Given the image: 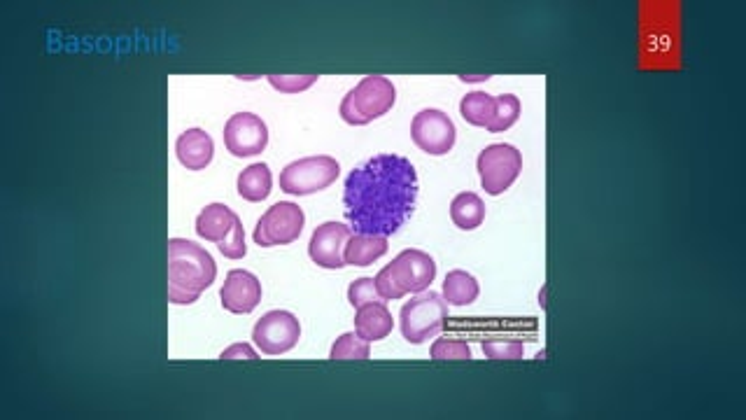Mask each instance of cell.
Returning a JSON list of instances; mask_svg holds the SVG:
<instances>
[{"mask_svg": "<svg viewBox=\"0 0 746 420\" xmlns=\"http://www.w3.org/2000/svg\"><path fill=\"white\" fill-rule=\"evenodd\" d=\"M353 229L341 222H325L313 231L308 243V255L322 269H341L346 266V245Z\"/></svg>", "mask_w": 746, "mask_h": 420, "instance_id": "12", "label": "cell"}, {"mask_svg": "<svg viewBox=\"0 0 746 420\" xmlns=\"http://www.w3.org/2000/svg\"><path fill=\"white\" fill-rule=\"evenodd\" d=\"M217 248H220V252L227 259H243L245 255H248V248H245V229H243L241 217L236 220L234 229H231V234L224 238L222 243H217Z\"/></svg>", "mask_w": 746, "mask_h": 420, "instance_id": "27", "label": "cell"}, {"mask_svg": "<svg viewBox=\"0 0 746 420\" xmlns=\"http://www.w3.org/2000/svg\"><path fill=\"white\" fill-rule=\"evenodd\" d=\"M476 166L485 192L490 196H499L518 180L520 171H523V154L506 143L490 145L478 154Z\"/></svg>", "mask_w": 746, "mask_h": 420, "instance_id": "7", "label": "cell"}, {"mask_svg": "<svg viewBox=\"0 0 746 420\" xmlns=\"http://www.w3.org/2000/svg\"><path fill=\"white\" fill-rule=\"evenodd\" d=\"M446 320H448L446 299H443L441 294L427 292V290L420 292L418 297L408 301V304H404L399 315L401 334H404L406 341L415 343V346L434 339V336L443 329V325H446Z\"/></svg>", "mask_w": 746, "mask_h": 420, "instance_id": "5", "label": "cell"}, {"mask_svg": "<svg viewBox=\"0 0 746 420\" xmlns=\"http://www.w3.org/2000/svg\"><path fill=\"white\" fill-rule=\"evenodd\" d=\"M301 322L290 311H271L257 320L252 341L264 355H283L299 343Z\"/></svg>", "mask_w": 746, "mask_h": 420, "instance_id": "9", "label": "cell"}, {"mask_svg": "<svg viewBox=\"0 0 746 420\" xmlns=\"http://www.w3.org/2000/svg\"><path fill=\"white\" fill-rule=\"evenodd\" d=\"M266 80L271 82V87L285 94H299V91L311 89L318 82V75H269Z\"/></svg>", "mask_w": 746, "mask_h": 420, "instance_id": "26", "label": "cell"}, {"mask_svg": "<svg viewBox=\"0 0 746 420\" xmlns=\"http://www.w3.org/2000/svg\"><path fill=\"white\" fill-rule=\"evenodd\" d=\"M348 299L350 304L360 308L362 304H371V301H383L380 297L378 287H376V278H360L350 285L348 290Z\"/></svg>", "mask_w": 746, "mask_h": 420, "instance_id": "28", "label": "cell"}, {"mask_svg": "<svg viewBox=\"0 0 746 420\" xmlns=\"http://www.w3.org/2000/svg\"><path fill=\"white\" fill-rule=\"evenodd\" d=\"M394 101H397V89L392 80L383 75H369L343 98L341 117L343 122L353 126L371 124L373 119L387 115L394 108Z\"/></svg>", "mask_w": 746, "mask_h": 420, "instance_id": "4", "label": "cell"}, {"mask_svg": "<svg viewBox=\"0 0 746 420\" xmlns=\"http://www.w3.org/2000/svg\"><path fill=\"white\" fill-rule=\"evenodd\" d=\"M371 353L369 341H364L357 332H348L341 334L336 343L332 346V353H329V360H367Z\"/></svg>", "mask_w": 746, "mask_h": 420, "instance_id": "22", "label": "cell"}, {"mask_svg": "<svg viewBox=\"0 0 746 420\" xmlns=\"http://www.w3.org/2000/svg\"><path fill=\"white\" fill-rule=\"evenodd\" d=\"M450 220L464 231L481 227L485 220V203L481 196L474 192L457 194L453 203H450Z\"/></svg>", "mask_w": 746, "mask_h": 420, "instance_id": "18", "label": "cell"}, {"mask_svg": "<svg viewBox=\"0 0 746 420\" xmlns=\"http://www.w3.org/2000/svg\"><path fill=\"white\" fill-rule=\"evenodd\" d=\"M432 360H471V348L464 339H439L429 348Z\"/></svg>", "mask_w": 746, "mask_h": 420, "instance_id": "25", "label": "cell"}, {"mask_svg": "<svg viewBox=\"0 0 746 420\" xmlns=\"http://www.w3.org/2000/svg\"><path fill=\"white\" fill-rule=\"evenodd\" d=\"M418 173L406 157L378 154L350 171L343 187L346 220L357 234L392 236L413 215Z\"/></svg>", "mask_w": 746, "mask_h": 420, "instance_id": "1", "label": "cell"}, {"mask_svg": "<svg viewBox=\"0 0 746 420\" xmlns=\"http://www.w3.org/2000/svg\"><path fill=\"white\" fill-rule=\"evenodd\" d=\"M224 145L234 157H255L269 145V129H266L262 117L252 115V112H236L224 124Z\"/></svg>", "mask_w": 746, "mask_h": 420, "instance_id": "11", "label": "cell"}, {"mask_svg": "<svg viewBox=\"0 0 746 420\" xmlns=\"http://www.w3.org/2000/svg\"><path fill=\"white\" fill-rule=\"evenodd\" d=\"M238 215L224 203H210L196 217V234L210 243H222L231 234Z\"/></svg>", "mask_w": 746, "mask_h": 420, "instance_id": "16", "label": "cell"}, {"mask_svg": "<svg viewBox=\"0 0 746 420\" xmlns=\"http://www.w3.org/2000/svg\"><path fill=\"white\" fill-rule=\"evenodd\" d=\"M387 252V236L353 234L346 245V264L369 266Z\"/></svg>", "mask_w": 746, "mask_h": 420, "instance_id": "17", "label": "cell"}, {"mask_svg": "<svg viewBox=\"0 0 746 420\" xmlns=\"http://www.w3.org/2000/svg\"><path fill=\"white\" fill-rule=\"evenodd\" d=\"M483 353L490 360H520L525 353L523 341L518 339H485L483 341Z\"/></svg>", "mask_w": 746, "mask_h": 420, "instance_id": "24", "label": "cell"}, {"mask_svg": "<svg viewBox=\"0 0 746 420\" xmlns=\"http://www.w3.org/2000/svg\"><path fill=\"white\" fill-rule=\"evenodd\" d=\"M341 173L339 161L334 157H306L299 161H292L290 166L283 168L280 173V189L292 196H308L315 192H322L332 182H336Z\"/></svg>", "mask_w": 746, "mask_h": 420, "instance_id": "6", "label": "cell"}, {"mask_svg": "<svg viewBox=\"0 0 746 420\" xmlns=\"http://www.w3.org/2000/svg\"><path fill=\"white\" fill-rule=\"evenodd\" d=\"M478 294H481L478 280L467 271L455 269L443 280V299H446V304L469 306L478 299Z\"/></svg>", "mask_w": 746, "mask_h": 420, "instance_id": "20", "label": "cell"}, {"mask_svg": "<svg viewBox=\"0 0 746 420\" xmlns=\"http://www.w3.org/2000/svg\"><path fill=\"white\" fill-rule=\"evenodd\" d=\"M436 278L434 259L422 250L399 252L376 276V287L383 299H401L408 292H425Z\"/></svg>", "mask_w": 746, "mask_h": 420, "instance_id": "3", "label": "cell"}, {"mask_svg": "<svg viewBox=\"0 0 746 420\" xmlns=\"http://www.w3.org/2000/svg\"><path fill=\"white\" fill-rule=\"evenodd\" d=\"M217 264L210 252L187 238L168 241V301L178 306L194 304L215 283Z\"/></svg>", "mask_w": 746, "mask_h": 420, "instance_id": "2", "label": "cell"}, {"mask_svg": "<svg viewBox=\"0 0 746 420\" xmlns=\"http://www.w3.org/2000/svg\"><path fill=\"white\" fill-rule=\"evenodd\" d=\"M271 187H273V175H271V168L266 164H252L245 168L241 175H238V194L250 203L264 201L266 196L271 194Z\"/></svg>", "mask_w": 746, "mask_h": 420, "instance_id": "19", "label": "cell"}, {"mask_svg": "<svg viewBox=\"0 0 746 420\" xmlns=\"http://www.w3.org/2000/svg\"><path fill=\"white\" fill-rule=\"evenodd\" d=\"M455 124L446 112L441 110H420L418 115L413 117L411 124V138L413 143L420 147L422 152L432 154V157H441V154H448L453 150L455 145Z\"/></svg>", "mask_w": 746, "mask_h": 420, "instance_id": "10", "label": "cell"}, {"mask_svg": "<svg viewBox=\"0 0 746 420\" xmlns=\"http://www.w3.org/2000/svg\"><path fill=\"white\" fill-rule=\"evenodd\" d=\"M495 108H497V98L485 94V91L467 94L460 103V112H462L464 122H469L471 126H485V129H488L492 117H495Z\"/></svg>", "mask_w": 746, "mask_h": 420, "instance_id": "21", "label": "cell"}, {"mask_svg": "<svg viewBox=\"0 0 746 420\" xmlns=\"http://www.w3.org/2000/svg\"><path fill=\"white\" fill-rule=\"evenodd\" d=\"M220 299L222 306L227 308L229 313L248 315L255 311L259 301H262V283H259L255 273L234 269L227 273V278H224Z\"/></svg>", "mask_w": 746, "mask_h": 420, "instance_id": "13", "label": "cell"}, {"mask_svg": "<svg viewBox=\"0 0 746 420\" xmlns=\"http://www.w3.org/2000/svg\"><path fill=\"white\" fill-rule=\"evenodd\" d=\"M220 360H257V350L248 343H234V346L224 350Z\"/></svg>", "mask_w": 746, "mask_h": 420, "instance_id": "29", "label": "cell"}, {"mask_svg": "<svg viewBox=\"0 0 746 420\" xmlns=\"http://www.w3.org/2000/svg\"><path fill=\"white\" fill-rule=\"evenodd\" d=\"M304 224L306 215L297 203H273V206L262 215V220L257 222L255 243L262 245V248H271V245H290L301 236Z\"/></svg>", "mask_w": 746, "mask_h": 420, "instance_id": "8", "label": "cell"}, {"mask_svg": "<svg viewBox=\"0 0 746 420\" xmlns=\"http://www.w3.org/2000/svg\"><path fill=\"white\" fill-rule=\"evenodd\" d=\"M520 117V101L513 94H502L497 96V108H495V117L488 126L490 133H502L506 129H511L513 124L518 122Z\"/></svg>", "mask_w": 746, "mask_h": 420, "instance_id": "23", "label": "cell"}, {"mask_svg": "<svg viewBox=\"0 0 746 420\" xmlns=\"http://www.w3.org/2000/svg\"><path fill=\"white\" fill-rule=\"evenodd\" d=\"M175 154L187 171H203L215 154V143L203 129H187L175 140Z\"/></svg>", "mask_w": 746, "mask_h": 420, "instance_id": "14", "label": "cell"}, {"mask_svg": "<svg viewBox=\"0 0 746 420\" xmlns=\"http://www.w3.org/2000/svg\"><path fill=\"white\" fill-rule=\"evenodd\" d=\"M394 318L383 301H371V304H362L355 313V332L362 336L364 341H380L392 332Z\"/></svg>", "mask_w": 746, "mask_h": 420, "instance_id": "15", "label": "cell"}]
</instances>
